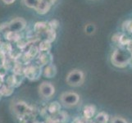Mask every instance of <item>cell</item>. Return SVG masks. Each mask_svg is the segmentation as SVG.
I'll list each match as a JSON object with an SVG mask.
<instances>
[{
  "label": "cell",
  "instance_id": "5",
  "mask_svg": "<svg viewBox=\"0 0 132 123\" xmlns=\"http://www.w3.org/2000/svg\"><path fill=\"white\" fill-rule=\"evenodd\" d=\"M12 111L18 117H25L26 115H30L32 110L26 103L17 102L13 104Z\"/></svg>",
  "mask_w": 132,
  "mask_h": 123
},
{
  "label": "cell",
  "instance_id": "14",
  "mask_svg": "<svg viewBox=\"0 0 132 123\" xmlns=\"http://www.w3.org/2000/svg\"><path fill=\"white\" fill-rule=\"evenodd\" d=\"M14 92V88L12 86H9L8 85H3L0 88V93L2 94L3 96H10Z\"/></svg>",
  "mask_w": 132,
  "mask_h": 123
},
{
  "label": "cell",
  "instance_id": "29",
  "mask_svg": "<svg viewBox=\"0 0 132 123\" xmlns=\"http://www.w3.org/2000/svg\"><path fill=\"white\" fill-rule=\"evenodd\" d=\"M2 96H3V95H2V94L0 93V100H1V99H2Z\"/></svg>",
  "mask_w": 132,
  "mask_h": 123
},
{
  "label": "cell",
  "instance_id": "23",
  "mask_svg": "<svg viewBox=\"0 0 132 123\" xmlns=\"http://www.w3.org/2000/svg\"><path fill=\"white\" fill-rule=\"evenodd\" d=\"M26 44H27V43L26 42V41H24L23 39H21L18 42H16V46L18 48H20V49L24 48L26 46Z\"/></svg>",
  "mask_w": 132,
  "mask_h": 123
},
{
  "label": "cell",
  "instance_id": "16",
  "mask_svg": "<svg viewBox=\"0 0 132 123\" xmlns=\"http://www.w3.org/2000/svg\"><path fill=\"white\" fill-rule=\"evenodd\" d=\"M39 1L40 0H22V3L27 7L35 9L36 7L38 6Z\"/></svg>",
  "mask_w": 132,
  "mask_h": 123
},
{
  "label": "cell",
  "instance_id": "20",
  "mask_svg": "<svg viewBox=\"0 0 132 123\" xmlns=\"http://www.w3.org/2000/svg\"><path fill=\"white\" fill-rule=\"evenodd\" d=\"M9 30H10V29H9V22H3V23L0 25V33L4 35Z\"/></svg>",
  "mask_w": 132,
  "mask_h": 123
},
{
  "label": "cell",
  "instance_id": "1",
  "mask_svg": "<svg viewBox=\"0 0 132 123\" xmlns=\"http://www.w3.org/2000/svg\"><path fill=\"white\" fill-rule=\"evenodd\" d=\"M85 79V77L83 71L74 69L68 72L66 77V82L68 85L72 86V87H78L83 85Z\"/></svg>",
  "mask_w": 132,
  "mask_h": 123
},
{
  "label": "cell",
  "instance_id": "13",
  "mask_svg": "<svg viewBox=\"0 0 132 123\" xmlns=\"http://www.w3.org/2000/svg\"><path fill=\"white\" fill-rule=\"evenodd\" d=\"M48 30H49L48 24L45 23V22H37L35 25V31L37 33L47 32Z\"/></svg>",
  "mask_w": 132,
  "mask_h": 123
},
{
  "label": "cell",
  "instance_id": "30",
  "mask_svg": "<svg viewBox=\"0 0 132 123\" xmlns=\"http://www.w3.org/2000/svg\"><path fill=\"white\" fill-rule=\"evenodd\" d=\"M2 42H1V35H0V44H1Z\"/></svg>",
  "mask_w": 132,
  "mask_h": 123
},
{
  "label": "cell",
  "instance_id": "19",
  "mask_svg": "<svg viewBox=\"0 0 132 123\" xmlns=\"http://www.w3.org/2000/svg\"><path fill=\"white\" fill-rule=\"evenodd\" d=\"M94 114V108L92 106H88L85 108V116L86 118L92 117Z\"/></svg>",
  "mask_w": 132,
  "mask_h": 123
},
{
  "label": "cell",
  "instance_id": "2",
  "mask_svg": "<svg viewBox=\"0 0 132 123\" xmlns=\"http://www.w3.org/2000/svg\"><path fill=\"white\" fill-rule=\"evenodd\" d=\"M59 99L65 108H72L78 104L80 101V95L73 91H67L61 94Z\"/></svg>",
  "mask_w": 132,
  "mask_h": 123
},
{
  "label": "cell",
  "instance_id": "25",
  "mask_svg": "<svg viewBox=\"0 0 132 123\" xmlns=\"http://www.w3.org/2000/svg\"><path fill=\"white\" fill-rule=\"evenodd\" d=\"M57 103H56V102L51 103V105H50V107H49L50 112H57L59 108H55V106L57 105Z\"/></svg>",
  "mask_w": 132,
  "mask_h": 123
},
{
  "label": "cell",
  "instance_id": "17",
  "mask_svg": "<svg viewBox=\"0 0 132 123\" xmlns=\"http://www.w3.org/2000/svg\"><path fill=\"white\" fill-rule=\"evenodd\" d=\"M51 55L48 53H43L39 56V61L42 63V65H48V63L51 62Z\"/></svg>",
  "mask_w": 132,
  "mask_h": 123
},
{
  "label": "cell",
  "instance_id": "21",
  "mask_svg": "<svg viewBox=\"0 0 132 123\" xmlns=\"http://www.w3.org/2000/svg\"><path fill=\"white\" fill-rule=\"evenodd\" d=\"M38 53V49L37 48H35V47H32V48H30L29 49V51L26 53V55L28 57V58H34L35 55H36V53Z\"/></svg>",
  "mask_w": 132,
  "mask_h": 123
},
{
  "label": "cell",
  "instance_id": "10",
  "mask_svg": "<svg viewBox=\"0 0 132 123\" xmlns=\"http://www.w3.org/2000/svg\"><path fill=\"white\" fill-rule=\"evenodd\" d=\"M5 39L8 41H13V42H18L21 38V32H14V31L9 30L3 35Z\"/></svg>",
  "mask_w": 132,
  "mask_h": 123
},
{
  "label": "cell",
  "instance_id": "24",
  "mask_svg": "<svg viewBox=\"0 0 132 123\" xmlns=\"http://www.w3.org/2000/svg\"><path fill=\"white\" fill-rule=\"evenodd\" d=\"M7 69L3 65H0V76L2 77L5 76L7 75Z\"/></svg>",
  "mask_w": 132,
  "mask_h": 123
},
{
  "label": "cell",
  "instance_id": "7",
  "mask_svg": "<svg viewBox=\"0 0 132 123\" xmlns=\"http://www.w3.org/2000/svg\"><path fill=\"white\" fill-rule=\"evenodd\" d=\"M24 75L30 80H35L39 79L41 75V69L36 66H29L24 70Z\"/></svg>",
  "mask_w": 132,
  "mask_h": 123
},
{
  "label": "cell",
  "instance_id": "8",
  "mask_svg": "<svg viewBox=\"0 0 132 123\" xmlns=\"http://www.w3.org/2000/svg\"><path fill=\"white\" fill-rule=\"evenodd\" d=\"M51 5L48 4L47 2L44 1V0H40L38 6L36 7V8L35 10L36 11V12L38 13L39 15H44L48 13L50 10V8H51Z\"/></svg>",
  "mask_w": 132,
  "mask_h": 123
},
{
  "label": "cell",
  "instance_id": "18",
  "mask_svg": "<svg viewBox=\"0 0 132 123\" xmlns=\"http://www.w3.org/2000/svg\"><path fill=\"white\" fill-rule=\"evenodd\" d=\"M51 48V44L50 42L48 40H44L43 42L40 43L39 44V50L40 51H44V52H47Z\"/></svg>",
  "mask_w": 132,
  "mask_h": 123
},
{
  "label": "cell",
  "instance_id": "11",
  "mask_svg": "<svg viewBox=\"0 0 132 123\" xmlns=\"http://www.w3.org/2000/svg\"><path fill=\"white\" fill-rule=\"evenodd\" d=\"M57 73V69L54 65L53 64H48L45 67L44 70V75L46 76L47 78H52Z\"/></svg>",
  "mask_w": 132,
  "mask_h": 123
},
{
  "label": "cell",
  "instance_id": "4",
  "mask_svg": "<svg viewBox=\"0 0 132 123\" xmlns=\"http://www.w3.org/2000/svg\"><path fill=\"white\" fill-rule=\"evenodd\" d=\"M39 93L42 98L50 99L55 93V88L52 83L44 81L39 86Z\"/></svg>",
  "mask_w": 132,
  "mask_h": 123
},
{
  "label": "cell",
  "instance_id": "3",
  "mask_svg": "<svg viewBox=\"0 0 132 123\" xmlns=\"http://www.w3.org/2000/svg\"><path fill=\"white\" fill-rule=\"evenodd\" d=\"M130 57L123 50L117 49L112 55V64L117 67H125L129 64Z\"/></svg>",
  "mask_w": 132,
  "mask_h": 123
},
{
  "label": "cell",
  "instance_id": "15",
  "mask_svg": "<svg viewBox=\"0 0 132 123\" xmlns=\"http://www.w3.org/2000/svg\"><path fill=\"white\" fill-rule=\"evenodd\" d=\"M108 116L105 112H100L95 117L94 123H108Z\"/></svg>",
  "mask_w": 132,
  "mask_h": 123
},
{
  "label": "cell",
  "instance_id": "28",
  "mask_svg": "<svg viewBox=\"0 0 132 123\" xmlns=\"http://www.w3.org/2000/svg\"><path fill=\"white\" fill-rule=\"evenodd\" d=\"M3 85V77L0 76V88Z\"/></svg>",
  "mask_w": 132,
  "mask_h": 123
},
{
  "label": "cell",
  "instance_id": "22",
  "mask_svg": "<svg viewBox=\"0 0 132 123\" xmlns=\"http://www.w3.org/2000/svg\"><path fill=\"white\" fill-rule=\"evenodd\" d=\"M111 123H127V121L121 117H113L111 120Z\"/></svg>",
  "mask_w": 132,
  "mask_h": 123
},
{
  "label": "cell",
  "instance_id": "26",
  "mask_svg": "<svg viewBox=\"0 0 132 123\" xmlns=\"http://www.w3.org/2000/svg\"><path fill=\"white\" fill-rule=\"evenodd\" d=\"M15 1H16V0H3V2L5 4H7V5H10V4H12Z\"/></svg>",
  "mask_w": 132,
  "mask_h": 123
},
{
  "label": "cell",
  "instance_id": "9",
  "mask_svg": "<svg viewBox=\"0 0 132 123\" xmlns=\"http://www.w3.org/2000/svg\"><path fill=\"white\" fill-rule=\"evenodd\" d=\"M22 81V76L21 75H12L7 77V85H8L9 86H12V87L15 88V87H18Z\"/></svg>",
  "mask_w": 132,
  "mask_h": 123
},
{
  "label": "cell",
  "instance_id": "12",
  "mask_svg": "<svg viewBox=\"0 0 132 123\" xmlns=\"http://www.w3.org/2000/svg\"><path fill=\"white\" fill-rule=\"evenodd\" d=\"M12 46L10 43H1L0 44V53L3 55H9L12 51Z\"/></svg>",
  "mask_w": 132,
  "mask_h": 123
},
{
  "label": "cell",
  "instance_id": "6",
  "mask_svg": "<svg viewBox=\"0 0 132 123\" xmlns=\"http://www.w3.org/2000/svg\"><path fill=\"white\" fill-rule=\"evenodd\" d=\"M26 26V21L21 17H16L9 22V29L14 32H21Z\"/></svg>",
  "mask_w": 132,
  "mask_h": 123
},
{
  "label": "cell",
  "instance_id": "27",
  "mask_svg": "<svg viewBox=\"0 0 132 123\" xmlns=\"http://www.w3.org/2000/svg\"><path fill=\"white\" fill-rule=\"evenodd\" d=\"M44 1H45V2H47L48 4H50L51 6H53L54 3H56V1L57 0H44Z\"/></svg>",
  "mask_w": 132,
  "mask_h": 123
}]
</instances>
